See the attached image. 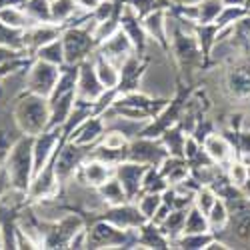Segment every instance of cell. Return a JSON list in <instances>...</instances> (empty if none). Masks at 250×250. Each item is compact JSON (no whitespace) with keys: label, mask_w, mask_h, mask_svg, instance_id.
<instances>
[{"label":"cell","mask_w":250,"mask_h":250,"mask_svg":"<svg viewBox=\"0 0 250 250\" xmlns=\"http://www.w3.org/2000/svg\"><path fill=\"white\" fill-rule=\"evenodd\" d=\"M36 58L50 62L56 66H66V56H64V44H62V38H54L50 42H46L44 46H40L36 50Z\"/></svg>","instance_id":"obj_26"},{"label":"cell","mask_w":250,"mask_h":250,"mask_svg":"<svg viewBox=\"0 0 250 250\" xmlns=\"http://www.w3.org/2000/svg\"><path fill=\"white\" fill-rule=\"evenodd\" d=\"M22 8L34 22H52L50 0H24Z\"/></svg>","instance_id":"obj_31"},{"label":"cell","mask_w":250,"mask_h":250,"mask_svg":"<svg viewBox=\"0 0 250 250\" xmlns=\"http://www.w3.org/2000/svg\"><path fill=\"white\" fill-rule=\"evenodd\" d=\"M200 232H210L206 214H202L196 206H190L186 212V222H184V234H200Z\"/></svg>","instance_id":"obj_29"},{"label":"cell","mask_w":250,"mask_h":250,"mask_svg":"<svg viewBox=\"0 0 250 250\" xmlns=\"http://www.w3.org/2000/svg\"><path fill=\"white\" fill-rule=\"evenodd\" d=\"M110 176H114V164H108L100 158L88 156L84 162H82V166L76 170V174L72 178L90 186V188H98V186H102Z\"/></svg>","instance_id":"obj_14"},{"label":"cell","mask_w":250,"mask_h":250,"mask_svg":"<svg viewBox=\"0 0 250 250\" xmlns=\"http://www.w3.org/2000/svg\"><path fill=\"white\" fill-rule=\"evenodd\" d=\"M62 138H64V130H62V126H50L42 134L34 136V144H32L34 174H38L50 162V158L56 154V150L60 146Z\"/></svg>","instance_id":"obj_7"},{"label":"cell","mask_w":250,"mask_h":250,"mask_svg":"<svg viewBox=\"0 0 250 250\" xmlns=\"http://www.w3.org/2000/svg\"><path fill=\"white\" fill-rule=\"evenodd\" d=\"M222 2H224V6H244L246 4V0H222Z\"/></svg>","instance_id":"obj_46"},{"label":"cell","mask_w":250,"mask_h":250,"mask_svg":"<svg viewBox=\"0 0 250 250\" xmlns=\"http://www.w3.org/2000/svg\"><path fill=\"white\" fill-rule=\"evenodd\" d=\"M0 248H4V238H2V230H0Z\"/></svg>","instance_id":"obj_47"},{"label":"cell","mask_w":250,"mask_h":250,"mask_svg":"<svg viewBox=\"0 0 250 250\" xmlns=\"http://www.w3.org/2000/svg\"><path fill=\"white\" fill-rule=\"evenodd\" d=\"M14 124L22 134L38 136L46 128H50V104L48 98L38 96L32 92H22L16 100V106L12 110Z\"/></svg>","instance_id":"obj_1"},{"label":"cell","mask_w":250,"mask_h":250,"mask_svg":"<svg viewBox=\"0 0 250 250\" xmlns=\"http://www.w3.org/2000/svg\"><path fill=\"white\" fill-rule=\"evenodd\" d=\"M24 50H16V48H10V46H4V44H0V66L6 64V62L18 58V56H22Z\"/></svg>","instance_id":"obj_42"},{"label":"cell","mask_w":250,"mask_h":250,"mask_svg":"<svg viewBox=\"0 0 250 250\" xmlns=\"http://www.w3.org/2000/svg\"><path fill=\"white\" fill-rule=\"evenodd\" d=\"M216 200H218V198H216L214 188H210L208 184H200V188L194 192V206L198 208L202 214H208V212H210V208L214 206Z\"/></svg>","instance_id":"obj_36"},{"label":"cell","mask_w":250,"mask_h":250,"mask_svg":"<svg viewBox=\"0 0 250 250\" xmlns=\"http://www.w3.org/2000/svg\"><path fill=\"white\" fill-rule=\"evenodd\" d=\"M146 168H148L146 164H140L134 160H122L114 166V176L120 180L130 202L132 200L136 202V198L142 194V178H144Z\"/></svg>","instance_id":"obj_10"},{"label":"cell","mask_w":250,"mask_h":250,"mask_svg":"<svg viewBox=\"0 0 250 250\" xmlns=\"http://www.w3.org/2000/svg\"><path fill=\"white\" fill-rule=\"evenodd\" d=\"M118 22H120V28L130 36L132 44L136 48V54H144V48H146V44H148V36H146L144 26H142V14L130 2H126L120 8Z\"/></svg>","instance_id":"obj_13"},{"label":"cell","mask_w":250,"mask_h":250,"mask_svg":"<svg viewBox=\"0 0 250 250\" xmlns=\"http://www.w3.org/2000/svg\"><path fill=\"white\" fill-rule=\"evenodd\" d=\"M228 178H230V184L240 188V186L250 178V168L242 162H230V168H228Z\"/></svg>","instance_id":"obj_39"},{"label":"cell","mask_w":250,"mask_h":250,"mask_svg":"<svg viewBox=\"0 0 250 250\" xmlns=\"http://www.w3.org/2000/svg\"><path fill=\"white\" fill-rule=\"evenodd\" d=\"M12 188V184H10V176H8V172H6V168L2 166L0 168V200H2L4 196H6V192Z\"/></svg>","instance_id":"obj_43"},{"label":"cell","mask_w":250,"mask_h":250,"mask_svg":"<svg viewBox=\"0 0 250 250\" xmlns=\"http://www.w3.org/2000/svg\"><path fill=\"white\" fill-rule=\"evenodd\" d=\"M0 22L6 24L8 28L22 30V32L26 28H30L32 24H38L24 12V8L18 6V4H4V6H0Z\"/></svg>","instance_id":"obj_22"},{"label":"cell","mask_w":250,"mask_h":250,"mask_svg":"<svg viewBox=\"0 0 250 250\" xmlns=\"http://www.w3.org/2000/svg\"><path fill=\"white\" fill-rule=\"evenodd\" d=\"M228 88L238 98L250 96V66H236L228 74Z\"/></svg>","instance_id":"obj_25"},{"label":"cell","mask_w":250,"mask_h":250,"mask_svg":"<svg viewBox=\"0 0 250 250\" xmlns=\"http://www.w3.org/2000/svg\"><path fill=\"white\" fill-rule=\"evenodd\" d=\"M106 92L102 86V82L98 80L94 60L88 58L78 64V78H76V100L82 102H94Z\"/></svg>","instance_id":"obj_8"},{"label":"cell","mask_w":250,"mask_h":250,"mask_svg":"<svg viewBox=\"0 0 250 250\" xmlns=\"http://www.w3.org/2000/svg\"><path fill=\"white\" fill-rule=\"evenodd\" d=\"M202 148L208 156H210V160L216 162V164L230 160V156H232L230 142H228L222 134H216V132H210V134H206L202 138Z\"/></svg>","instance_id":"obj_19"},{"label":"cell","mask_w":250,"mask_h":250,"mask_svg":"<svg viewBox=\"0 0 250 250\" xmlns=\"http://www.w3.org/2000/svg\"><path fill=\"white\" fill-rule=\"evenodd\" d=\"M0 44L16 48V50H26L24 48V32L22 30L8 28L6 24L0 22Z\"/></svg>","instance_id":"obj_37"},{"label":"cell","mask_w":250,"mask_h":250,"mask_svg":"<svg viewBox=\"0 0 250 250\" xmlns=\"http://www.w3.org/2000/svg\"><path fill=\"white\" fill-rule=\"evenodd\" d=\"M212 240L210 232H200V234H180L178 238L172 240L174 248H186V250H196V248H206L208 242Z\"/></svg>","instance_id":"obj_34"},{"label":"cell","mask_w":250,"mask_h":250,"mask_svg":"<svg viewBox=\"0 0 250 250\" xmlns=\"http://www.w3.org/2000/svg\"><path fill=\"white\" fill-rule=\"evenodd\" d=\"M228 216H230V212H228L226 202L218 198V200L214 202V206L210 208V212L206 214L208 226H210V232H220L222 228L226 226V222H228Z\"/></svg>","instance_id":"obj_32"},{"label":"cell","mask_w":250,"mask_h":250,"mask_svg":"<svg viewBox=\"0 0 250 250\" xmlns=\"http://www.w3.org/2000/svg\"><path fill=\"white\" fill-rule=\"evenodd\" d=\"M234 234H236V238L250 242V214L248 212H240V216L234 224Z\"/></svg>","instance_id":"obj_40"},{"label":"cell","mask_w":250,"mask_h":250,"mask_svg":"<svg viewBox=\"0 0 250 250\" xmlns=\"http://www.w3.org/2000/svg\"><path fill=\"white\" fill-rule=\"evenodd\" d=\"M104 130H106L104 118L100 114H92L82 124H78L74 132L68 136V140H72L74 144H80V146H92L94 142H98L102 138Z\"/></svg>","instance_id":"obj_16"},{"label":"cell","mask_w":250,"mask_h":250,"mask_svg":"<svg viewBox=\"0 0 250 250\" xmlns=\"http://www.w3.org/2000/svg\"><path fill=\"white\" fill-rule=\"evenodd\" d=\"M222 8H224L222 0H200L196 4V24H200V26L216 24Z\"/></svg>","instance_id":"obj_24"},{"label":"cell","mask_w":250,"mask_h":250,"mask_svg":"<svg viewBox=\"0 0 250 250\" xmlns=\"http://www.w3.org/2000/svg\"><path fill=\"white\" fill-rule=\"evenodd\" d=\"M96 190L102 196V200L106 202V206H116V204L128 202V196H126V192H124L122 184H120V180L116 176H110L102 186H98Z\"/></svg>","instance_id":"obj_23"},{"label":"cell","mask_w":250,"mask_h":250,"mask_svg":"<svg viewBox=\"0 0 250 250\" xmlns=\"http://www.w3.org/2000/svg\"><path fill=\"white\" fill-rule=\"evenodd\" d=\"M60 188V180L56 176V168H54V156L50 158V162L44 166L38 174L32 176V182L28 186L26 198H30L32 202H40L46 198H54L58 194Z\"/></svg>","instance_id":"obj_11"},{"label":"cell","mask_w":250,"mask_h":250,"mask_svg":"<svg viewBox=\"0 0 250 250\" xmlns=\"http://www.w3.org/2000/svg\"><path fill=\"white\" fill-rule=\"evenodd\" d=\"M62 44H64L66 66H76L80 62L90 58V52L96 46V40L92 36V28L74 26L62 32Z\"/></svg>","instance_id":"obj_3"},{"label":"cell","mask_w":250,"mask_h":250,"mask_svg":"<svg viewBox=\"0 0 250 250\" xmlns=\"http://www.w3.org/2000/svg\"><path fill=\"white\" fill-rule=\"evenodd\" d=\"M142 26L148 38H152L156 44L168 48V36H166V12L162 8L150 10L142 16Z\"/></svg>","instance_id":"obj_18"},{"label":"cell","mask_w":250,"mask_h":250,"mask_svg":"<svg viewBox=\"0 0 250 250\" xmlns=\"http://www.w3.org/2000/svg\"><path fill=\"white\" fill-rule=\"evenodd\" d=\"M94 68L98 74V80L102 82L104 90H118L120 86V68L110 62L108 58H104L102 54H96L94 58Z\"/></svg>","instance_id":"obj_21"},{"label":"cell","mask_w":250,"mask_h":250,"mask_svg":"<svg viewBox=\"0 0 250 250\" xmlns=\"http://www.w3.org/2000/svg\"><path fill=\"white\" fill-rule=\"evenodd\" d=\"M90 146H80V144H74L72 140H68L64 146H58L56 154H54V168H56V176L62 182H68L76 170L82 166L88 156H90Z\"/></svg>","instance_id":"obj_5"},{"label":"cell","mask_w":250,"mask_h":250,"mask_svg":"<svg viewBox=\"0 0 250 250\" xmlns=\"http://www.w3.org/2000/svg\"><path fill=\"white\" fill-rule=\"evenodd\" d=\"M128 138L124 136L120 130H112V128H106L100 138V144L102 146H106L110 150H122V148H126L128 146Z\"/></svg>","instance_id":"obj_38"},{"label":"cell","mask_w":250,"mask_h":250,"mask_svg":"<svg viewBox=\"0 0 250 250\" xmlns=\"http://www.w3.org/2000/svg\"><path fill=\"white\" fill-rule=\"evenodd\" d=\"M168 186H170L168 180H166V176L160 172L158 166H148L146 172H144V178H142V192H158V194H162Z\"/></svg>","instance_id":"obj_28"},{"label":"cell","mask_w":250,"mask_h":250,"mask_svg":"<svg viewBox=\"0 0 250 250\" xmlns=\"http://www.w3.org/2000/svg\"><path fill=\"white\" fill-rule=\"evenodd\" d=\"M168 154L170 152L164 146V142L154 140L152 136H138L130 140L126 146V160H134L146 166H160Z\"/></svg>","instance_id":"obj_6"},{"label":"cell","mask_w":250,"mask_h":250,"mask_svg":"<svg viewBox=\"0 0 250 250\" xmlns=\"http://www.w3.org/2000/svg\"><path fill=\"white\" fill-rule=\"evenodd\" d=\"M76 2L74 0H50V16H52V22L62 24L70 20L76 12Z\"/></svg>","instance_id":"obj_33"},{"label":"cell","mask_w":250,"mask_h":250,"mask_svg":"<svg viewBox=\"0 0 250 250\" xmlns=\"http://www.w3.org/2000/svg\"><path fill=\"white\" fill-rule=\"evenodd\" d=\"M68 248H88V230L84 226H82L80 230L70 238Z\"/></svg>","instance_id":"obj_41"},{"label":"cell","mask_w":250,"mask_h":250,"mask_svg":"<svg viewBox=\"0 0 250 250\" xmlns=\"http://www.w3.org/2000/svg\"><path fill=\"white\" fill-rule=\"evenodd\" d=\"M160 140L164 142V146L168 148L170 154H174V156H184L186 134L182 132V128H178V126L170 128V126H168V128L162 132V138H160Z\"/></svg>","instance_id":"obj_30"},{"label":"cell","mask_w":250,"mask_h":250,"mask_svg":"<svg viewBox=\"0 0 250 250\" xmlns=\"http://www.w3.org/2000/svg\"><path fill=\"white\" fill-rule=\"evenodd\" d=\"M62 32H60V26L56 22H38V24H32L30 28L24 30V48L26 50H38L40 46H44L46 42L54 38H60Z\"/></svg>","instance_id":"obj_17"},{"label":"cell","mask_w":250,"mask_h":250,"mask_svg":"<svg viewBox=\"0 0 250 250\" xmlns=\"http://www.w3.org/2000/svg\"><path fill=\"white\" fill-rule=\"evenodd\" d=\"M238 142H240V150L250 156V130H242L238 136Z\"/></svg>","instance_id":"obj_45"},{"label":"cell","mask_w":250,"mask_h":250,"mask_svg":"<svg viewBox=\"0 0 250 250\" xmlns=\"http://www.w3.org/2000/svg\"><path fill=\"white\" fill-rule=\"evenodd\" d=\"M84 226L80 216L64 214L56 222H50V230L44 232V246L42 248H68L70 238Z\"/></svg>","instance_id":"obj_9"},{"label":"cell","mask_w":250,"mask_h":250,"mask_svg":"<svg viewBox=\"0 0 250 250\" xmlns=\"http://www.w3.org/2000/svg\"><path fill=\"white\" fill-rule=\"evenodd\" d=\"M158 168L166 176V180H168L170 186L186 180L188 174H190V166H188V162H186V158L184 156H174V154L166 156Z\"/></svg>","instance_id":"obj_20"},{"label":"cell","mask_w":250,"mask_h":250,"mask_svg":"<svg viewBox=\"0 0 250 250\" xmlns=\"http://www.w3.org/2000/svg\"><path fill=\"white\" fill-rule=\"evenodd\" d=\"M76 6L80 10H86V12H94L98 8V4L102 2V0H74Z\"/></svg>","instance_id":"obj_44"},{"label":"cell","mask_w":250,"mask_h":250,"mask_svg":"<svg viewBox=\"0 0 250 250\" xmlns=\"http://www.w3.org/2000/svg\"><path fill=\"white\" fill-rule=\"evenodd\" d=\"M186 212H188V208H174V210H170V214L164 218V222L158 224V226L162 228V232L168 236L170 242H172L174 238H178V236L184 232Z\"/></svg>","instance_id":"obj_27"},{"label":"cell","mask_w":250,"mask_h":250,"mask_svg":"<svg viewBox=\"0 0 250 250\" xmlns=\"http://www.w3.org/2000/svg\"><path fill=\"white\" fill-rule=\"evenodd\" d=\"M136 204L140 208V212L146 216L148 220H152L154 214H156V210H158L160 204H162V194H158V192H142L136 198Z\"/></svg>","instance_id":"obj_35"},{"label":"cell","mask_w":250,"mask_h":250,"mask_svg":"<svg viewBox=\"0 0 250 250\" xmlns=\"http://www.w3.org/2000/svg\"><path fill=\"white\" fill-rule=\"evenodd\" d=\"M102 218L122 228V230H136V228H140L148 220L140 212L138 204H130V200L124 204H116V206H106L102 212Z\"/></svg>","instance_id":"obj_12"},{"label":"cell","mask_w":250,"mask_h":250,"mask_svg":"<svg viewBox=\"0 0 250 250\" xmlns=\"http://www.w3.org/2000/svg\"><path fill=\"white\" fill-rule=\"evenodd\" d=\"M98 54H102L104 58H108L110 62L120 68V64L126 58H130L132 54H136V48L132 44L130 36L124 32L122 28H118L108 40H104L102 44H98Z\"/></svg>","instance_id":"obj_15"},{"label":"cell","mask_w":250,"mask_h":250,"mask_svg":"<svg viewBox=\"0 0 250 250\" xmlns=\"http://www.w3.org/2000/svg\"><path fill=\"white\" fill-rule=\"evenodd\" d=\"M34 136L20 134L4 160V168L10 176V184L14 190L28 192V186L34 176V154H32Z\"/></svg>","instance_id":"obj_2"},{"label":"cell","mask_w":250,"mask_h":250,"mask_svg":"<svg viewBox=\"0 0 250 250\" xmlns=\"http://www.w3.org/2000/svg\"><path fill=\"white\" fill-rule=\"evenodd\" d=\"M60 68L62 66L36 58V62L28 66V72H26V92L48 98L60 78V72H62Z\"/></svg>","instance_id":"obj_4"}]
</instances>
